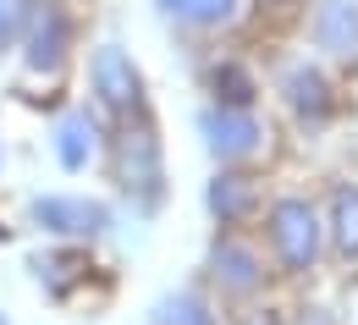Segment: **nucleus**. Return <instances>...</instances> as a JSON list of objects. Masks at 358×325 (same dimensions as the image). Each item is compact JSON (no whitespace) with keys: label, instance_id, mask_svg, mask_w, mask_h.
<instances>
[{"label":"nucleus","instance_id":"4","mask_svg":"<svg viewBox=\"0 0 358 325\" xmlns=\"http://www.w3.org/2000/svg\"><path fill=\"white\" fill-rule=\"evenodd\" d=\"M72 50V17L61 0H34L28 6V28H22V61L28 72H55Z\"/></svg>","mask_w":358,"mask_h":325},{"label":"nucleus","instance_id":"18","mask_svg":"<svg viewBox=\"0 0 358 325\" xmlns=\"http://www.w3.org/2000/svg\"><path fill=\"white\" fill-rule=\"evenodd\" d=\"M270 11H292V6H303V0H265Z\"/></svg>","mask_w":358,"mask_h":325},{"label":"nucleus","instance_id":"10","mask_svg":"<svg viewBox=\"0 0 358 325\" xmlns=\"http://www.w3.org/2000/svg\"><path fill=\"white\" fill-rule=\"evenodd\" d=\"M325 243L336 248V259L358 265V182H336L325 204Z\"/></svg>","mask_w":358,"mask_h":325},{"label":"nucleus","instance_id":"20","mask_svg":"<svg viewBox=\"0 0 358 325\" xmlns=\"http://www.w3.org/2000/svg\"><path fill=\"white\" fill-rule=\"evenodd\" d=\"M0 325H6V315H0Z\"/></svg>","mask_w":358,"mask_h":325},{"label":"nucleus","instance_id":"2","mask_svg":"<svg viewBox=\"0 0 358 325\" xmlns=\"http://www.w3.org/2000/svg\"><path fill=\"white\" fill-rule=\"evenodd\" d=\"M116 177H122V187L133 193L143 210L160 204V193H166V166H160V138H155L143 122L116 138Z\"/></svg>","mask_w":358,"mask_h":325},{"label":"nucleus","instance_id":"12","mask_svg":"<svg viewBox=\"0 0 358 325\" xmlns=\"http://www.w3.org/2000/svg\"><path fill=\"white\" fill-rule=\"evenodd\" d=\"M94 149H99V127H94L89 116H61L55 122V160L66 171H83L94 160Z\"/></svg>","mask_w":358,"mask_h":325},{"label":"nucleus","instance_id":"1","mask_svg":"<svg viewBox=\"0 0 358 325\" xmlns=\"http://www.w3.org/2000/svg\"><path fill=\"white\" fill-rule=\"evenodd\" d=\"M265 243L287 276H309L325 248V215L309 198H275L265 210Z\"/></svg>","mask_w":358,"mask_h":325},{"label":"nucleus","instance_id":"14","mask_svg":"<svg viewBox=\"0 0 358 325\" xmlns=\"http://www.w3.org/2000/svg\"><path fill=\"white\" fill-rule=\"evenodd\" d=\"M160 11L187 28H226V22H237L243 0H160Z\"/></svg>","mask_w":358,"mask_h":325},{"label":"nucleus","instance_id":"17","mask_svg":"<svg viewBox=\"0 0 358 325\" xmlns=\"http://www.w3.org/2000/svg\"><path fill=\"white\" fill-rule=\"evenodd\" d=\"M28 6H34V0H0V50L22 45V28H28Z\"/></svg>","mask_w":358,"mask_h":325},{"label":"nucleus","instance_id":"15","mask_svg":"<svg viewBox=\"0 0 358 325\" xmlns=\"http://www.w3.org/2000/svg\"><path fill=\"white\" fill-rule=\"evenodd\" d=\"M34 270H39V281H45L55 298H66L78 281L89 276V259H83V254H50V259H39Z\"/></svg>","mask_w":358,"mask_h":325},{"label":"nucleus","instance_id":"3","mask_svg":"<svg viewBox=\"0 0 358 325\" xmlns=\"http://www.w3.org/2000/svg\"><path fill=\"white\" fill-rule=\"evenodd\" d=\"M94 94H99V105L116 116V122H133V116H143V72L133 66V55L122 45H99L94 50Z\"/></svg>","mask_w":358,"mask_h":325},{"label":"nucleus","instance_id":"11","mask_svg":"<svg viewBox=\"0 0 358 325\" xmlns=\"http://www.w3.org/2000/svg\"><path fill=\"white\" fill-rule=\"evenodd\" d=\"M254 204H259V187H254V177H243V171H221L210 182V215L221 226H237Z\"/></svg>","mask_w":358,"mask_h":325},{"label":"nucleus","instance_id":"19","mask_svg":"<svg viewBox=\"0 0 358 325\" xmlns=\"http://www.w3.org/2000/svg\"><path fill=\"white\" fill-rule=\"evenodd\" d=\"M0 237H6V226H0Z\"/></svg>","mask_w":358,"mask_h":325},{"label":"nucleus","instance_id":"13","mask_svg":"<svg viewBox=\"0 0 358 325\" xmlns=\"http://www.w3.org/2000/svg\"><path fill=\"white\" fill-rule=\"evenodd\" d=\"M210 89H215V105H231V110H254V99H259V83L243 61H221L210 72Z\"/></svg>","mask_w":358,"mask_h":325},{"label":"nucleus","instance_id":"7","mask_svg":"<svg viewBox=\"0 0 358 325\" xmlns=\"http://www.w3.org/2000/svg\"><path fill=\"white\" fill-rule=\"evenodd\" d=\"M281 99H287V110H292L303 127L331 122V110H336V89H331L325 66H314V61H292V66L281 72Z\"/></svg>","mask_w":358,"mask_h":325},{"label":"nucleus","instance_id":"6","mask_svg":"<svg viewBox=\"0 0 358 325\" xmlns=\"http://www.w3.org/2000/svg\"><path fill=\"white\" fill-rule=\"evenodd\" d=\"M199 133L210 143V154L215 160H254L259 149H265V127H259V116L254 110H231V105H215V110H204V122H199Z\"/></svg>","mask_w":358,"mask_h":325},{"label":"nucleus","instance_id":"5","mask_svg":"<svg viewBox=\"0 0 358 325\" xmlns=\"http://www.w3.org/2000/svg\"><path fill=\"white\" fill-rule=\"evenodd\" d=\"M309 39L331 66H358V0H314Z\"/></svg>","mask_w":358,"mask_h":325},{"label":"nucleus","instance_id":"8","mask_svg":"<svg viewBox=\"0 0 358 325\" xmlns=\"http://www.w3.org/2000/svg\"><path fill=\"white\" fill-rule=\"evenodd\" d=\"M34 221L55 237H99L110 226V210L99 198H66V193H55V198L34 204Z\"/></svg>","mask_w":358,"mask_h":325},{"label":"nucleus","instance_id":"9","mask_svg":"<svg viewBox=\"0 0 358 325\" xmlns=\"http://www.w3.org/2000/svg\"><path fill=\"white\" fill-rule=\"evenodd\" d=\"M210 276L221 281V292H231V298H254L265 287V254H254L237 237H221L210 248Z\"/></svg>","mask_w":358,"mask_h":325},{"label":"nucleus","instance_id":"16","mask_svg":"<svg viewBox=\"0 0 358 325\" xmlns=\"http://www.w3.org/2000/svg\"><path fill=\"white\" fill-rule=\"evenodd\" d=\"M155 325H215V315H210V303L199 292H177V298H166L155 309Z\"/></svg>","mask_w":358,"mask_h":325}]
</instances>
